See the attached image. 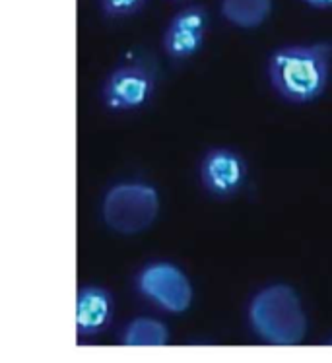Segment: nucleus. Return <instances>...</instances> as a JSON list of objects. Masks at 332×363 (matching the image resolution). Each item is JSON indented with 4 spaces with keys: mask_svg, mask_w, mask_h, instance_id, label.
I'll return each instance as SVG.
<instances>
[{
    "mask_svg": "<svg viewBox=\"0 0 332 363\" xmlns=\"http://www.w3.org/2000/svg\"><path fill=\"white\" fill-rule=\"evenodd\" d=\"M266 80L284 104L311 105L331 84V52L325 45L276 47L266 60Z\"/></svg>",
    "mask_w": 332,
    "mask_h": 363,
    "instance_id": "1",
    "label": "nucleus"
},
{
    "mask_svg": "<svg viewBox=\"0 0 332 363\" xmlns=\"http://www.w3.org/2000/svg\"><path fill=\"white\" fill-rule=\"evenodd\" d=\"M249 320L255 333L272 344H297L307 328L301 299L286 284L258 289L249 301Z\"/></svg>",
    "mask_w": 332,
    "mask_h": 363,
    "instance_id": "2",
    "label": "nucleus"
},
{
    "mask_svg": "<svg viewBox=\"0 0 332 363\" xmlns=\"http://www.w3.org/2000/svg\"><path fill=\"white\" fill-rule=\"evenodd\" d=\"M162 199L146 181H118L101 199V220L117 235H138L148 231L160 218Z\"/></svg>",
    "mask_w": 332,
    "mask_h": 363,
    "instance_id": "3",
    "label": "nucleus"
},
{
    "mask_svg": "<svg viewBox=\"0 0 332 363\" xmlns=\"http://www.w3.org/2000/svg\"><path fill=\"white\" fill-rule=\"evenodd\" d=\"M133 282L136 294L160 311L181 315L191 309L194 297L191 278L173 260H148L136 270Z\"/></svg>",
    "mask_w": 332,
    "mask_h": 363,
    "instance_id": "4",
    "label": "nucleus"
},
{
    "mask_svg": "<svg viewBox=\"0 0 332 363\" xmlns=\"http://www.w3.org/2000/svg\"><path fill=\"white\" fill-rule=\"evenodd\" d=\"M157 89L154 68L144 60L123 62L105 76L99 88L101 105L109 113H134L152 104Z\"/></svg>",
    "mask_w": 332,
    "mask_h": 363,
    "instance_id": "5",
    "label": "nucleus"
},
{
    "mask_svg": "<svg viewBox=\"0 0 332 363\" xmlns=\"http://www.w3.org/2000/svg\"><path fill=\"white\" fill-rule=\"evenodd\" d=\"M197 175L208 196L216 201H231L247 185L249 163L239 150L212 146L200 157Z\"/></svg>",
    "mask_w": 332,
    "mask_h": 363,
    "instance_id": "6",
    "label": "nucleus"
},
{
    "mask_svg": "<svg viewBox=\"0 0 332 363\" xmlns=\"http://www.w3.org/2000/svg\"><path fill=\"white\" fill-rule=\"evenodd\" d=\"M210 30V14L202 4H187L171 16L162 33V49L173 62L197 57L206 43Z\"/></svg>",
    "mask_w": 332,
    "mask_h": 363,
    "instance_id": "7",
    "label": "nucleus"
},
{
    "mask_svg": "<svg viewBox=\"0 0 332 363\" xmlns=\"http://www.w3.org/2000/svg\"><path fill=\"white\" fill-rule=\"evenodd\" d=\"M115 315L113 291L99 284H86L76 291V334L97 336L109 328Z\"/></svg>",
    "mask_w": 332,
    "mask_h": 363,
    "instance_id": "8",
    "label": "nucleus"
},
{
    "mask_svg": "<svg viewBox=\"0 0 332 363\" xmlns=\"http://www.w3.org/2000/svg\"><path fill=\"white\" fill-rule=\"evenodd\" d=\"M274 0H221V18L237 30L255 31L272 16Z\"/></svg>",
    "mask_w": 332,
    "mask_h": 363,
    "instance_id": "9",
    "label": "nucleus"
},
{
    "mask_svg": "<svg viewBox=\"0 0 332 363\" xmlns=\"http://www.w3.org/2000/svg\"><path fill=\"white\" fill-rule=\"evenodd\" d=\"M121 338L126 346H163L170 340V330L162 320L136 317L125 326Z\"/></svg>",
    "mask_w": 332,
    "mask_h": 363,
    "instance_id": "10",
    "label": "nucleus"
},
{
    "mask_svg": "<svg viewBox=\"0 0 332 363\" xmlns=\"http://www.w3.org/2000/svg\"><path fill=\"white\" fill-rule=\"evenodd\" d=\"M150 0H97L99 12L105 20H125L138 16Z\"/></svg>",
    "mask_w": 332,
    "mask_h": 363,
    "instance_id": "11",
    "label": "nucleus"
},
{
    "mask_svg": "<svg viewBox=\"0 0 332 363\" xmlns=\"http://www.w3.org/2000/svg\"><path fill=\"white\" fill-rule=\"evenodd\" d=\"M305 6L313 8V10H321V12H326V10H332V0H301Z\"/></svg>",
    "mask_w": 332,
    "mask_h": 363,
    "instance_id": "12",
    "label": "nucleus"
},
{
    "mask_svg": "<svg viewBox=\"0 0 332 363\" xmlns=\"http://www.w3.org/2000/svg\"><path fill=\"white\" fill-rule=\"evenodd\" d=\"M170 2H183V0H170Z\"/></svg>",
    "mask_w": 332,
    "mask_h": 363,
    "instance_id": "13",
    "label": "nucleus"
}]
</instances>
